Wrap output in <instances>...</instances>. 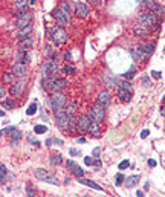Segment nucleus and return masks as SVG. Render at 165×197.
<instances>
[{"label": "nucleus", "instance_id": "nucleus-47", "mask_svg": "<svg viewBox=\"0 0 165 197\" xmlns=\"http://www.w3.org/2000/svg\"><path fill=\"white\" fill-rule=\"evenodd\" d=\"M148 165H150L151 168H153V167H156V160H155V159H150V160H148Z\"/></svg>", "mask_w": 165, "mask_h": 197}, {"label": "nucleus", "instance_id": "nucleus-45", "mask_svg": "<svg viewBox=\"0 0 165 197\" xmlns=\"http://www.w3.org/2000/svg\"><path fill=\"white\" fill-rule=\"evenodd\" d=\"M148 133H150L148 130H142V133H141V138H142V139H145V138L148 136Z\"/></svg>", "mask_w": 165, "mask_h": 197}, {"label": "nucleus", "instance_id": "nucleus-44", "mask_svg": "<svg viewBox=\"0 0 165 197\" xmlns=\"http://www.w3.org/2000/svg\"><path fill=\"white\" fill-rule=\"evenodd\" d=\"M69 153H70V156H80V151H78V150H75V148H70V150H69Z\"/></svg>", "mask_w": 165, "mask_h": 197}, {"label": "nucleus", "instance_id": "nucleus-13", "mask_svg": "<svg viewBox=\"0 0 165 197\" xmlns=\"http://www.w3.org/2000/svg\"><path fill=\"white\" fill-rule=\"evenodd\" d=\"M25 86H26V79H18L17 82L12 84L11 93H12L14 96H20V95L23 93V90H25Z\"/></svg>", "mask_w": 165, "mask_h": 197}, {"label": "nucleus", "instance_id": "nucleus-18", "mask_svg": "<svg viewBox=\"0 0 165 197\" xmlns=\"http://www.w3.org/2000/svg\"><path fill=\"white\" fill-rule=\"evenodd\" d=\"M92 136H95V138H98L99 136V122L96 121V119H93L90 116V124H89V130H87Z\"/></svg>", "mask_w": 165, "mask_h": 197}, {"label": "nucleus", "instance_id": "nucleus-24", "mask_svg": "<svg viewBox=\"0 0 165 197\" xmlns=\"http://www.w3.org/2000/svg\"><path fill=\"white\" fill-rule=\"evenodd\" d=\"M49 162H50V165H61L63 163V156L61 155H58V153H55V155H50V158H49Z\"/></svg>", "mask_w": 165, "mask_h": 197}, {"label": "nucleus", "instance_id": "nucleus-43", "mask_svg": "<svg viewBox=\"0 0 165 197\" xmlns=\"http://www.w3.org/2000/svg\"><path fill=\"white\" fill-rule=\"evenodd\" d=\"M144 28V26H142ZM142 28H136V34H139V35H145V29H142Z\"/></svg>", "mask_w": 165, "mask_h": 197}, {"label": "nucleus", "instance_id": "nucleus-22", "mask_svg": "<svg viewBox=\"0 0 165 197\" xmlns=\"http://www.w3.org/2000/svg\"><path fill=\"white\" fill-rule=\"evenodd\" d=\"M32 43H34L32 37L28 35V37H25V38H22L18 41V46H20V49H29V47L32 46Z\"/></svg>", "mask_w": 165, "mask_h": 197}, {"label": "nucleus", "instance_id": "nucleus-36", "mask_svg": "<svg viewBox=\"0 0 165 197\" xmlns=\"http://www.w3.org/2000/svg\"><path fill=\"white\" fill-rule=\"evenodd\" d=\"M20 136H22V133H20V131H18V130H17V128H15V130H14V131H12V133H11V138H12V139H14V141H15V139H17V141H18V139H20Z\"/></svg>", "mask_w": 165, "mask_h": 197}, {"label": "nucleus", "instance_id": "nucleus-30", "mask_svg": "<svg viewBox=\"0 0 165 197\" xmlns=\"http://www.w3.org/2000/svg\"><path fill=\"white\" fill-rule=\"evenodd\" d=\"M135 72H136V69H135V67H130V70L124 74V78L125 79H131L133 77H135Z\"/></svg>", "mask_w": 165, "mask_h": 197}, {"label": "nucleus", "instance_id": "nucleus-16", "mask_svg": "<svg viewBox=\"0 0 165 197\" xmlns=\"http://www.w3.org/2000/svg\"><path fill=\"white\" fill-rule=\"evenodd\" d=\"M17 61H18V63H23V64L31 63V50H29V49H22V50H18V54H17Z\"/></svg>", "mask_w": 165, "mask_h": 197}, {"label": "nucleus", "instance_id": "nucleus-20", "mask_svg": "<svg viewBox=\"0 0 165 197\" xmlns=\"http://www.w3.org/2000/svg\"><path fill=\"white\" fill-rule=\"evenodd\" d=\"M99 106H103L104 109L110 104V93L107 92V90H104V92H101L99 95H98V101H96Z\"/></svg>", "mask_w": 165, "mask_h": 197}, {"label": "nucleus", "instance_id": "nucleus-17", "mask_svg": "<svg viewBox=\"0 0 165 197\" xmlns=\"http://www.w3.org/2000/svg\"><path fill=\"white\" fill-rule=\"evenodd\" d=\"M66 165H67V168H69V170L74 173V176H75L77 179H80V177H82V176H84V171H82L81 168H80V167H78V165H77L74 160H67V162H66Z\"/></svg>", "mask_w": 165, "mask_h": 197}, {"label": "nucleus", "instance_id": "nucleus-34", "mask_svg": "<svg viewBox=\"0 0 165 197\" xmlns=\"http://www.w3.org/2000/svg\"><path fill=\"white\" fill-rule=\"evenodd\" d=\"M153 9H155L153 12H155L156 15H159V14H162V12H164V8H162L161 5H155V6H153Z\"/></svg>", "mask_w": 165, "mask_h": 197}, {"label": "nucleus", "instance_id": "nucleus-49", "mask_svg": "<svg viewBox=\"0 0 165 197\" xmlns=\"http://www.w3.org/2000/svg\"><path fill=\"white\" fill-rule=\"evenodd\" d=\"M64 57H66L67 60H70V58H72V54H70V52H66V55H64Z\"/></svg>", "mask_w": 165, "mask_h": 197}, {"label": "nucleus", "instance_id": "nucleus-12", "mask_svg": "<svg viewBox=\"0 0 165 197\" xmlns=\"http://www.w3.org/2000/svg\"><path fill=\"white\" fill-rule=\"evenodd\" d=\"M104 110H106V109L96 103V104L92 107V110H90V116L93 119H96L98 122H101V121L104 119Z\"/></svg>", "mask_w": 165, "mask_h": 197}, {"label": "nucleus", "instance_id": "nucleus-25", "mask_svg": "<svg viewBox=\"0 0 165 197\" xmlns=\"http://www.w3.org/2000/svg\"><path fill=\"white\" fill-rule=\"evenodd\" d=\"M31 31H32V26H31V25H28L26 28L20 29V31H18V37H20V40L25 38V37H28V35L31 34Z\"/></svg>", "mask_w": 165, "mask_h": 197}, {"label": "nucleus", "instance_id": "nucleus-27", "mask_svg": "<svg viewBox=\"0 0 165 197\" xmlns=\"http://www.w3.org/2000/svg\"><path fill=\"white\" fill-rule=\"evenodd\" d=\"M6 173H8V170H6V167L2 163V165H0V183H2V185H5V177H6Z\"/></svg>", "mask_w": 165, "mask_h": 197}, {"label": "nucleus", "instance_id": "nucleus-32", "mask_svg": "<svg viewBox=\"0 0 165 197\" xmlns=\"http://www.w3.org/2000/svg\"><path fill=\"white\" fill-rule=\"evenodd\" d=\"M155 0H142V8H153Z\"/></svg>", "mask_w": 165, "mask_h": 197}, {"label": "nucleus", "instance_id": "nucleus-48", "mask_svg": "<svg viewBox=\"0 0 165 197\" xmlns=\"http://www.w3.org/2000/svg\"><path fill=\"white\" fill-rule=\"evenodd\" d=\"M46 50H47V55H52V49H50V46H46Z\"/></svg>", "mask_w": 165, "mask_h": 197}, {"label": "nucleus", "instance_id": "nucleus-46", "mask_svg": "<svg viewBox=\"0 0 165 197\" xmlns=\"http://www.w3.org/2000/svg\"><path fill=\"white\" fill-rule=\"evenodd\" d=\"M0 96H2V99L5 101V87H0Z\"/></svg>", "mask_w": 165, "mask_h": 197}, {"label": "nucleus", "instance_id": "nucleus-51", "mask_svg": "<svg viewBox=\"0 0 165 197\" xmlns=\"http://www.w3.org/2000/svg\"><path fill=\"white\" fill-rule=\"evenodd\" d=\"M161 113H162V115H164V116H165V106H164V107H162V109H161Z\"/></svg>", "mask_w": 165, "mask_h": 197}, {"label": "nucleus", "instance_id": "nucleus-11", "mask_svg": "<svg viewBox=\"0 0 165 197\" xmlns=\"http://www.w3.org/2000/svg\"><path fill=\"white\" fill-rule=\"evenodd\" d=\"M12 74L15 75V78H25L26 74H28V67H26V64L17 61V63L12 66Z\"/></svg>", "mask_w": 165, "mask_h": 197}, {"label": "nucleus", "instance_id": "nucleus-2", "mask_svg": "<svg viewBox=\"0 0 165 197\" xmlns=\"http://www.w3.org/2000/svg\"><path fill=\"white\" fill-rule=\"evenodd\" d=\"M41 84L47 92L55 93V92L63 90L67 86V81L64 78H49V79H41Z\"/></svg>", "mask_w": 165, "mask_h": 197}, {"label": "nucleus", "instance_id": "nucleus-33", "mask_svg": "<svg viewBox=\"0 0 165 197\" xmlns=\"http://www.w3.org/2000/svg\"><path fill=\"white\" fill-rule=\"evenodd\" d=\"M63 72H64V74H75L77 69L72 67V66H64V67H63Z\"/></svg>", "mask_w": 165, "mask_h": 197}, {"label": "nucleus", "instance_id": "nucleus-19", "mask_svg": "<svg viewBox=\"0 0 165 197\" xmlns=\"http://www.w3.org/2000/svg\"><path fill=\"white\" fill-rule=\"evenodd\" d=\"M131 55H133V58L136 60V61H142V60H145L148 55H147V52L144 50V47L142 46H139V47H136V49H133L131 50Z\"/></svg>", "mask_w": 165, "mask_h": 197}, {"label": "nucleus", "instance_id": "nucleus-41", "mask_svg": "<svg viewBox=\"0 0 165 197\" xmlns=\"http://www.w3.org/2000/svg\"><path fill=\"white\" fill-rule=\"evenodd\" d=\"M161 75H162L161 72H158V70H151V77H153L155 79H161Z\"/></svg>", "mask_w": 165, "mask_h": 197}, {"label": "nucleus", "instance_id": "nucleus-15", "mask_svg": "<svg viewBox=\"0 0 165 197\" xmlns=\"http://www.w3.org/2000/svg\"><path fill=\"white\" fill-rule=\"evenodd\" d=\"M89 124H90V116H87V115H82L78 118L77 121V127H78V130L84 133V131H87L89 130Z\"/></svg>", "mask_w": 165, "mask_h": 197}, {"label": "nucleus", "instance_id": "nucleus-29", "mask_svg": "<svg viewBox=\"0 0 165 197\" xmlns=\"http://www.w3.org/2000/svg\"><path fill=\"white\" fill-rule=\"evenodd\" d=\"M34 131H35L37 135L46 133V131H47V127H46V125H35V127H34Z\"/></svg>", "mask_w": 165, "mask_h": 197}, {"label": "nucleus", "instance_id": "nucleus-5", "mask_svg": "<svg viewBox=\"0 0 165 197\" xmlns=\"http://www.w3.org/2000/svg\"><path fill=\"white\" fill-rule=\"evenodd\" d=\"M31 20H32V15L28 11V6L26 8H22L20 12L17 14V29L20 31V29L26 28L28 25H31Z\"/></svg>", "mask_w": 165, "mask_h": 197}, {"label": "nucleus", "instance_id": "nucleus-42", "mask_svg": "<svg viewBox=\"0 0 165 197\" xmlns=\"http://www.w3.org/2000/svg\"><path fill=\"white\" fill-rule=\"evenodd\" d=\"M26 193H28L29 196H35V191L31 188V185H28V187H26Z\"/></svg>", "mask_w": 165, "mask_h": 197}, {"label": "nucleus", "instance_id": "nucleus-14", "mask_svg": "<svg viewBox=\"0 0 165 197\" xmlns=\"http://www.w3.org/2000/svg\"><path fill=\"white\" fill-rule=\"evenodd\" d=\"M75 14L78 15V17H87L89 15V6L86 5V3H82V2H77L75 3Z\"/></svg>", "mask_w": 165, "mask_h": 197}, {"label": "nucleus", "instance_id": "nucleus-50", "mask_svg": "<svg viewBox=\"0 0 165 197\" xmlns=\"http://www.w3.org/2000/svg\"><path fill=\"white\" fill-rule=\"evenodd\" d=\"M93 155L98 156V155H99V148H95V150H93Z\"/></svg>", "mask_w": 165, "mask_h": 197}, {"label": "nucleus", "instance_id": "nucleus-35", "mask_svg": "<svg viewBox=\"0 0 165 197\" xmlns=\"http://www.w3.org/2000/svg\"><path fill=\"white\" fill-rule=\"evenodd\" d=\"M3 107H5V109H12V107H14V103H12L11 99H5V101H3Z\"/></svg>", "mask_w": 165, "mask_h": 197}, {"label": "nucleus", "instance_id": "nucleus-38", "mask_svg": "<svg viewBox=\"0 0 165 197\" xmlns=\"http://www.w3.org/2000/svg\"><path fill=\"white\" fill-rule=\"evenodd\" d=\"M84 163L90 167V165H93V163H95V159H92L90 156H86V158H84Z\"/></svg>", "mask_w": 165, "mask_h": 197}, {"label": "nucleus", "instance_id": "nucleus-8", "mask_svg": "<svg viewBox=\"0 0 165 197\" xmlns=\"http://www.w3.org/2000/svg\"><path fill=\"white\" fill-rule=\"evenodd\" d=\"M50 40L55 43V44H64L67 41V34L63 28H54L50 29Z\"/></svg>", "mask_w": 165, "mask_h": 197}, {"label": "nucleus", "instance_id": "nucleus-28", "mask_svg": "<svg viewBox=\"0 0 165 197\" xmlns=\"http://www.w3.org/2000/svg\"><path fill=\"white\" fill-rule=\"evenodd\" d=\"M35 110H37V104H35V103H32V104L28 107V110H26L28 116H32V115H35Z\"/></svg>", "mask_w": 165, "mask_h": 197}, {"label": "nucleus", "instance_id": "nucleus-21", "mask_svg": "<svg viewBox=\"0 0 165 197\" xmlns=\"http://www.w3.org/2000/svg\"><path fill=\"white\" fill-rule=\"evenodd\" d=\"M78 180H80L81 185H86V187H89V188H93V190H96V191H103V188H101L99 185H96L93 180H89V179H84V177H80Z\"/></svg>", "mask_w": 165, "mask_h": 197}, {"label": "nucleus", "instance_id": "nucleus-10", "mask_svg": "<svg viewBox=\"0 0 165 197\" xmlns=\"http://www.w3.org/2000/svg\"><path fill=\"white\" fill-rule=\"evenodd\" d=\"M158 23V15L151 11V12H147L144 15L139 17V25L144 26V28H150V26H155Z\"/></svg>", "mask_w": 165, "mask_h": 197}, {"label": "nucleus", "instance_id": "nucleus-7", "mask_svg": "<svg viewBox=\"0 0 165 197\" xmlns=\"http://www.w3.org/2000/svg\"><path fill=\"white\" fill-rule=\"evenodd\" d=\"M49 104H50V107H52L55 112H57V110H61V109L66 106V96L61 95L60 92H55V93L50 95V98H49Z\"/></svg>", "mask_w": 165, "mask_h": 197}, {"label": "nucleus", "instance_id": "nucleus-39", "mask_svg": "<svg viewBox=\"0 0 165 197\" xmlns=\"http://www.w3.org/2000/svg\"><path fill=\"white\" fill-rule=\"evenodd\" d=\"M124 182H125V177H124L123 174H118L116 176V185H123Z\"/></svg>", "mask_w": 165, "mask_h": 197}, {"label": "nucleus", "instance_id": "nucleus-31", "mask_svg": "<svg viewBox=\"0 0 165 197\" xmlns=\"http://www.w3.org/2000/svg\"><path fill=\"white\" fill-rule=\"evenodd\" d=\"M28 2H31V0H17V2H15V5H17V8H18V9H22V8H26Z\"/></svg>", "mask_w": 165, "mask_h": 197}, {"label": "nucleus", "instance_id": "nucleus-40", "mask_svg": "<svg viewBox=\"0 0 165 197\" xmlns=\"http://www.w3.org/2000/svg\"><path fill=\"white\" fill-rule=\"evenodd\" d=\"M130 167V162L128 160H123L121 163H119V170H125V168H128Z\"/></svg>", "mask_w": 165, "mask_h": 197}, {"label": "nucleus", "instance_id": "nucleus-6", "mask_svg": "<svg viewBox=\"0 0 165 197\" xmlns=\"http://www.w3.org/2000/svg\"><path fill=\"white\" fill-rule=\"evenodd\" d=\"M131 95H133V89L131 86L127 82V81H123L119 82V87H118V98L124 101V103H128L131 99Z\"/></svg>", "mask_w": 165, "mask_h": 197}, {"label": "nucleus", "instance_id": "nucleus-23", "mask_svg": "<svg viewBox=\"0 0 165 197\" xmlns=\"http://www.w3.org/2000/svg\"><path fill=\"white\" fill-rule=\"evenodd\" d=\"M139 176H130V177H127L125 179V187H128V188H133L135 185H138L139 183Z\"/></svg>", "mask_w": 165, "mask_h": 197}, {"label": "nucleus", "instance_id": "nucleus-26", "mask_svg": "<svg viewBox=\"0 0 165 197\" xmlns=\"http://www.w3.org/2000/svg\"><path fill=\"white\" fill-rule=\"evenodd\" d=\"M75 109H77V106H75V104H70V106H69V109H66V112H67L69 118H70V121H72V124H74V121H75Z\"/></svg>", "mask_w": 165, "mask_h": 197}, {"label": "nucleus", "instance_id": "nucleus-3", "mask_svg": "<svg viewBox=\"0 0 165 197\" xmlns=\"http://www.w3.org/2000/svg\"><path fill=\"white\" fill-rule=\"evenodd\" d=\"M58 72V66L55 60H47L43 67H41V79H49V78H55Z\"/></svg>", "mask_w": 165, "mask_h": 197}, {"label": "nucleus", "instance_id": "nucleus-1", "mask_svg": "<svg viewBox=\"0 0 165 197\" xmlns=\"http://www.w3.org/2000/svg\"><path fill=\"white\" fill-rule=\"evenodd\" d=\"M54 18L60 23V25H67L69 22H70V18H72V14H70V8H69V5L66 3V2H61L57 8H55V11H54Z\"/></svg>", "mask_w": 165, "mask_h": 197}, {"label": "nucleus", "instance_id": "nucleus-4", "mask_svg": "<svg viewBox=\"0 0 165 197\" xmlns=\"http://www.w3.org/2000/svg\"><path fill=\"white\" fill-rule=\"evenodd\" d=\"M55 119H57V125H58V128L61 130V131H67L69 128H70V124H72V121L69 118V115H67V112L66 110H57L55 112Z\"/></svg>", "mask_w": 165, "mask_h": 197}, {"label": "nucleus", "instance_id": "nucleus-37", "mask_svg": "<svg viewBox=\"0 0 165 197\" xmlns=\"http://www.w3.org/2000/svg\"><path fill=\"white\" fill-rule=\"evenodd\" d=\"M14 130H15V127H8V128H3V130H2V135H11Z\"/></svg>", "mask_w": 165, "mask_h": 197}, {"label": "nucleus", "instance_id": "nucleus-9", "mask_svg": "<svg viewBox=\"0 0 165 197\" xmlns=\"http://www.w3.org/2000/svg\"><path fill=\"white\" fill-rule=\"evenodd\" d=\"M35 177L38 179V180H44V182H47V183H54V185H58V179L52 174V173H49V171H46V170H43V168H38V170H35Z\"/></svg>", "mask_w": 165, "mask_h": 197}]
</instances>
